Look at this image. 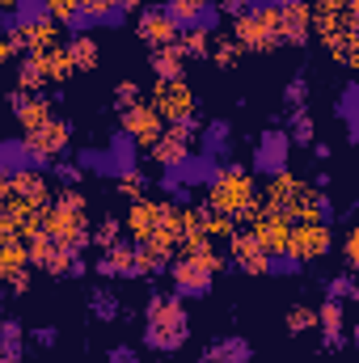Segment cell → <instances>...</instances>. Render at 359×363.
Instances as JSON below:
<instances>
[{
    "label": "cell",
    "instance_id": "6da1fadb",
    "mask_svg": "<svg viewBox=\"0 0 359 363\" xmlns=\"http://www.w3.org/2000/svg\"><path fill=\"white\" fill-rule=\"evenodd\" d=\"M207 207L220 211V216H228L237 228H250L258 220V211H263L254 174L241 161H224L216 169V178L207 182Z\"/></svg>",
    "mask_w": 359,
    "mask_h": 363
},
{
    "label": "cell",
    "instance_id": "7a4b0ae2",
    "mask_svg": "<svg viewBox=\"0 0 359 363\" xmlns=\"http://www.w3.org/2000/svg\"><path fill=\"white\" fill-rule=\"evenodd\" d=\"M190 342V317H186V300L174 291L148 287L144 300V347L157 355H178Z\"/></svg>",
    "mask_w": 359,
    "mask_h": 363
},
{
    "label": "cell",
    "instance_id": "3957f363",
    "mask_svg": "<svg viewBox=\"0 0 359 363\" xmlns=\"http://www.w3.org/2000/svg\"><path fill=\"white\" fill-rule=\"evenodd\" d=\"M43 237L60 241L72 254L89 250V199L81 194V186H60L51 194V203L43 207Z\"/></svg>",
    "mask_w": 359,
    "mask_h": 363
},
{
    "label": "cell",
    "instance_id": "277c9868",
    "mask_svg": "<svg viewBox=\"0 0 359 363\" xmlns=\"http://www.w3.org/2000/svg\"><path fill=\"white\" fill-rule=\"evenodd\" d=\"M233 38L241 43V51H275L279 47V4L254 0L250 9H241L233 17Z\"/></svg>",
    "mask_w": 359,
    "mask_h": 363
},
{
    "label": "cell",
    "instance_id": "5b68a950",
    "mask_svg": "<svg viewBox=\"0 0 359 363\" xmlns=\"http://www.w3.org/2000/svg\"><path fill=\"white\" fill-rule=\"evenodd\" d=\"M21 140H26V152H30L34 169H47V165H55L60 157L72 152V123L68 118H47L43 127L26 131Z\"/></svg>",
    "mask_w": 359,
    "mask_h": 363
},
{
    "label": "cell",
    "instance_id": "8992f818",
    "mask_svg": "<svg viewBox=\"0 0 359 363\" xmlns=\"http://www.w3.org/2000/svg\"><path fill=\"white\" fill-rule=\"evenodd\" d=\"M194 135H199V118H190V123H165L161 135H157L144 152H148V161H157L161 169H178L182 161L194 157Z\"/></svg>",
    "mask_w": 359,
    "mask_h": 363
},
{
    "label": "cell",
    "instance_id": "52a82bcc",
    "mask_svg": "<svg viewBox=\"0 0 359 363\" xmlns=\"http://www.w3.org/2000/svg\"><path fill=\"white\" fill-rule=\"evenodd\" d=\"M148 106L161 114V123H190V118H199V97L186 85V77L182 81H157L153 93H148Z\"/></svg>",
    "mask_w": 359,
    "mask_h": 363
},
{
    "label": "cell",
    "instance_id": "ba28073f",
    "mask_svg": "<svg viewBox=\"0 0 359 363\" xmlns=\"http://www.w3.org/2000/svg\"><path fill=\"white\" fill-rule=\"evenodd\" d=\"M334 254V228L321 224V220H304V224H292V237H287V258H296L300 267L304 262H321Z\"/></svg>",
    "mask_w": 359,
    "mask_h": 363
},
{
    "label": "cell",
    "instance_id": "9c48e42d",
    "mask_svg": "<svg viewBox=\"0 0 359 363\" xmlns=\"http://www.w3.org/2000/svg\"><path fill=\"white\" fill-rule=\"evenodd\" d=\"M170 283H174V296L182 300H203V296H211V279L216 271L203 262V258H186V254H174V262H170Z\"/></svg>",
    "mask_w": 359,
    "mask_h": 363
},
{
    "label": "cell",
    "instance_id": "30bf717a",
    "mask_svg": "<svg viewBox=\"0 0 359 363\" xmlns=\"http://www.w3.org/2000/svg\"><path fill=\"white\" fill-rule=\"evenodd\" d=\"M170 207H174V199H136V203H127V216H123V228H127V241H148L161 224H165V216H170Z\"/></svg>",
    "mask_w": 359,
    "mask_h": 363
},
{
    "label": "cell",
    "instance_id": "8fae6325",
    "mask_svg": "<svg viewBox=\"0 0 359 363\" xmlns=\"http://www.w3.org/2000/svg\"><path fill=\"white\" fill-rule=\"evenodd\" d=\"M178 34L182 26L165 13V4H144L136 13V38L144 47H170V43H178Z\"/></svg>",
    "mask_w": 359,
    "mask_h": 363
},
{
    "label": "cell",
    "instance_id": "7c38bea8",
    "mask_svg": "<svg viewBox=\"0 0 359 363\" xmlns=\"http://www.w3.org/2000/svg\"><path fill=\"white\" fill-rule=\"evenodd\" d=\"M287 165H292V140H287V131L283 127H267L258 135V148H254V169L263 178H275Z\"/></svg>",
    "mask_w": 359,
    "mask_h": 363
},
{
    "label": "cell",
    "instance_id": "4fadbf2b",
    "mask_svg": "<svg viewBox=\"0 0 359 363\" xmlns=\"http://www.w3.org/2000/svg\"><path fill=\"white\" fill-rule=\"evenodd\" d=\"M224 245H228V267H233V271L254 274V279L270 274V258L258 250V241H254V233H250V228H237Z\"/></svg>",
    "mask_w": 359,
    "mask_h": 363
},
{
    "label": "cell",
    "instance_id": "5bb4252c",
    "mask_svg": "<svg viewBox=\"0 0 359 363\" xmlns=\"http://www.w3.org/2000/svg\"><path fill=\"white\" fill-rule=\"evenodd\" d=\"M313 38V9L309 0L279 4V47H309Z\"/></svg>",
    "mask_w": 359,
    "mask_h": 363
},
{
    "label": "cell",
    "instance_id": "9a60e30c",
    "mask_svg": "<svg viewBox=\"0 0 359 363\" xmlns=\"http://www.w3.org/2000/svg\"><path fill=\"white\" fill-rule=\"evenodd\" d=\"M4 110L21 123V131H34V127H43L47 118H55V106H51V97H47V93L9 89V97H4Z\"/></svg>",
    "mask_w": 359,
    "mask_h": 363
},
{
    "label": "cell",
    "instance_id": "2e32d148",
    "mask_svg": "<svg viewBox=\"0 0 359 363\" xmlns=\"http://www.w3.org/2000/svg\"><path fill=\"white\" fill-rule=\"evenodd\" d=\"M26 254H30V267H38V271L55 274V279H68V271H72V250H64L60 241H51V237H30L26 241Z\"/></svg>",
    "mask_w": 359,
    "mask_h": 363
},
{
    "label": "cell",
    "instance_id": "e0dca14e",
    "mask_svg": "<svg viewBox=\"0 0 359 363\" xmlns=\"http://www.w3.org/2000/svg\"><path fill=\"white\" fill-rule=\"evenodd\" d=\"M161 127H165V123H161V114H157L148 101H136L131 110L118 114V131H123L127 140H136V148H148V144L161 135Z\"/></svg>",
    "mask_w": 359,
    "mask_h": 363
},
{
    "label": "cell",
    "instance_id": "ac0fdd59",
    "mask_svg": "<svg viewBox=\"0 0 359 363\" xmlns=\"http://www.w3.org/2000/svg\"><path fill=\"white\" fill-rule=\"evenodd\" d=\"M250 233H254V241H258V250L267 258H283L287 254V237H292V220L275 216V211H258V220L250 224Z\"/></svg>",
    "mask_w": 359,
    "mask_h": 363
},
{
    "label": "cell",
    "instance_id": "d6986e66",
    "mask_svg": "<svg viewBox=\"0 0 359 363\" xmlns=\"http://www.w3.org/2000/svg\"><path fill=\"white\" fill-rule=\"evenodd\" d=\"M93 274L97 279H136V241L118 237L110 250H101L93 262Z\"/></svg>",
    "mask_w": 359,
    "mask_h": 363
},
{
    "label": "cell",
    "instance_id": "ffe728a7",
    "mask_svg": "<svg viewBox=\"0 0 359 363\" xmlns=\"http://www.w3.org/2000/svg\"><path fill=\"white\" fill-rule=\"evenodd\" d=\"M317 330H321V342H326V351H343V342L351 338L347 330V304L343 300H321V308H317Z\"/></svg>",
    "mask_w": 359,
    "mask_h": 363
},
{
    "label": "cell",
    "instance_id": "44dd1931",
    "mask_svg": "<svg viewBox=\"0 0 359 363\" xmlns=\"http://www.w3.org/2000/svg\"><path fill=\"white\" fill-rule=\"evenodd\" d=\"M9 194L13 199H21V203H30V207H47L51 203V182L43 169H17V174H9Z\"/></svg>",
    "mask_w": 359,
    "mask_h": 363
},
{
    "label": "cell",
    "instance_id": "7402d4cb",
    "mask_svg": "<svg viewBox=\"0 0 359 363\" xmlns=\"http://www.w3.org/2000/svg\"><path fill=\"white\" fill-rule=\"evenodd\" d=\"M250 359H254L250 338H241V334H224V338H211V342L199 351V359L194 363H250Z\"/></svg>",
    "mask_w": 359,
    "mask_h": 363
},
{
    "label": "cell",
    "instance_id": "603a6c76",
    "mask_svg": "<svg viewBox=\"0 0 359 363\" xmlns=\"http://www.w3.org/2000/svg\"><path fill=\"white\" fill-rule=\"evenodd\" d=\"M194 144H199V157H207L216 165L228 161V152H233V127H228V118H211Z\"/></svg>",
    "mask_w": 359,
    "mask_h": 363
},
{
    "label": "cell",
    "instance_id": "cb8c5ba5",
    "mask_svg": "<svg viewBox=\"0 0 359 363\" xmlns=\"http://www.w3.org/2000/svg\"><path fill=\"white\" fill-rule=\"evenodd\" d=\"M148 68H153L157 81H182V77H186V60H182L178 43H170V47H148Z\"/></svg>",
    "mask_w": 359,
    "mask_h": 363
},
{
    "label": "cell",
    "instance_id": "d4e9b609",
    "mask_svg": "<svg viewBox=\"0 0 359 363\" xmlns=\"http://www.w3.org/2000/svg\"><path fill=\"white\" fill-rule=\"evenodd\" d=\"M85 304H89V317H97L101 325H114L118 321V308H123V300H118V291L110 283H93Z\"/></svg>",
    "mask_w": 359,
    "mask_h": 363
},
{
    "label": "cell",
    "instance_id": "484cf974",
    "mask_svg": "<svg viewBox=\"0 0 359 363\" xmlns=\"http://www.w3.org/2000/svg\"><path fill=\"white\" fill-rule=\"evenodd\" d=\"M64 47H68V55H72V68H77V72H97V64H101V43L93 38L89 30L72 34Z\"/></svg>",
    "mask_w": 359,
    "mask_h": 363
},
{
    "label": "cell",
    "instance_id": "4316f807",
    "mask_svg": "<svg viewBox=\"0 0 359 363\" xmlns=\"http://www.w3.org/2000/svg\"><path fill=\"white\" fill-rule=\"evenodd\" d=\"M106 157H110V169H114V178L140 165V148H136V140H127L123 131H114V135H110V144H106Z\"/></svg>",
    "mask_w": 359,
    "mask_h": 363
},
{
    "label": "cell",
    "instance_id": "83f0119b",
    "mask_svg": "<svg viewBox=\"0 0 359 363\" xmlns=\"http://www.w3.org/2000/svg\"><path fill=\"white\" fill-rule=\"evenodd\" d=\"M47 72H43V60L30 51V55H17V85L13 89H21V93H47Z\"/></svg>",
    "mask_w": 359,
    "mask_h": 363
},
{
    "label": "cell",
    "instance_id": "f1b7e54d",
    "mask_svg": "<svg viewBox=\"0 0 359 363\" xmlns=\"http://www.w3.org/2000/svg\"><path fill=\"white\" fill-rule=\"evenodd\" d=\"M30 271L26 241H0V283H13L17 274Z\"/></svg>",
    "mask_w": 359,
    "mask_h": 363
},
{
    "label": "cell",
    "instance_id": "f546056e",
    "mask_svg": "<svg viewBox=\"0 0 359 363\" xmlns=\"http://www.w3.org/2000/svg\"><path fill=\"white\" fill-rule=\"evenodd\" d=\"M38 60H43L47 81H55V85H64V81H72V77H77L72 55H68V47H64V43H60V47H51V51H38Z\"/></svg>",
    "mask_w": 359,
    "mask_h": 363
},
{
    "label": "cell",
    "instance_id": "4dcf8cb0",
    "mask_svg": "<svg viewBox=\"0 0 359 363\" xmlns=\"http://www.w3.org/2000/svg\"><path fill=\"white\" fill-rule=\"evenodd\" d=\"M81 13L89 17V26H123L127 9L118 0H81Z\"/></svg>",
    "mask_w": 359,
    "mask_h": 363
},
{
    "label": "cell",
    "instance_id": "1f68e13d",
    "mask_svg": "<svg viewBox=\"0 0 359 363\" xmlns=\"http://www.w3.org/2000/svg\"><path fill=\"white\" fill-rule=\"evenodd\" d=\"M178 51H182V60H207V51H211V30L186 26L178 34Z\"/></svg>",
    "mask_w": 359,
    "mask_h": 363
},
{
    "label": "cell",
    "instance_id": "d6a6232c",
    "mask_svg": "<svg viewBox=\"0 0 359 363\" xmlns=\"http://www.w3.org/2000/svg\"><path fill=\"white\" fill-rule=\"evenodd\" d=\"M241 43L233 38V34H211V51H207V60L216 64V68H237L241 64Z\"/></svg>",
    "mask_w": 359,
    "mask_h": 363
},
{
    "label": "cell",
    "instance_id": "836d02e7",
    "mask_svg": "<svg viewBox=\"0 0 359 363\" xmlns=\"http://www.w3.org/2000/svg\"><path fill=\"white\" fill-rule=\"evenodd\" d=\"M123 237V216H101L97 224H89V245L93 250H110Z\"/></svg>",
    "mask_w": 359,
    "mask_h": 363
},
{
    "label": "cell",
    "instance_id": "e575fe53",
    "mask_svg": "<svg viewBox=\"0 0 359 363\" xmlns=\"http://www.w3.org/2000/svg\"><path fill=\"white\" fill-rule=\"evenodd\" d=\"M21 347H26V330L17 317H0V355L9 359H21Z\"/></svg>",
    "mask_w": 359,
    "mask_h": 363
},
{
    "label": "cell",
    "instance_id": "d590c367",
    "mask_svg": "<svg viewBox=\"0 0 359 363\" xmlns=\"http://www.w3.org/2000/svg\"><path fill=\"white\" fill-rule=\"evenodd\" d=\"M148 174L136 165V169H127V174H118V182H114V190L127 199V203H136V199H148Z\"/></svg>",
    "mask_w": 359,
    "mask_h": 363
},
{
    "label": "cell",
    "instance_id": "8d00e7d4",
    "mask_svg": "<svg viewBox=\"0 0 359 363\" xmlns=\"http://www.w3.org/2000/svg\"><path fill=\"white\" fill-rule=\"evenodd\" d=\"M203 9H207V0H165V13L178 21L182 30H186V26H199Z\"/></svg>",
    "mask_w": 359,
    "mask_h": 363
},
{
    "label": "cell",
    "instance_id": "74e56055",
    "mask_svg": "<svg viewBox=\"0 0 359 363\" xmlns=\"http://www.w3.org/2000/svg\"><path fill=\"white\" fill-rule=\"evenodd\" d=\"M283 106H287V110H309V72H304V68L283 85Z\"/></svg>",
    "mask_w": 359,
    "mask_h": 363
},
{
    "label": "cell",
    "instance_id": "f35d334b",
    "mask_svg": "<svg viewBox=\"0 0 359 363\" xmlns=\"http://www.w3.org/2000/svg\"><path fill=\"white\" fill-rule=\"evenodd\" d=\"M287 140L292 144H313V114L309 110H292V118H287Z\"/></svg>",
    "mask_w": 359,
    "mask_h": 363
},
{
    "label": "cell",
    "instance_id": "ab89813d",
    "mask_svg": "<svg viewBox=\"0 0 359 363\" xmlns=\"http://www.w3.org/2000/svg\"><path fill=\"white\" fill-rule=\"evenodd\" d=\"M321 287H326V296H330V300H343V304L359 296V287H355V279H351V271L334 274V279H321Z\"/></svg>",
    "mask_w": 359,
    "mask_h": 363
},
{
    "label": "cell",
    "instance_id": "60d3db41",
    "mask_svg": "<svg viewBox=\"0 0 359 363\" xmlns=\"http://www.w3.org/2000/svg\"><path fill=\"white\" fill-rule=\"evenodd\" d=\"M309 330H317V308L292 304V308H287V334H309Z\"/></svg>",
    "mask_w": 359,
    "mask_h": 363
},
{
    "label": "cell",
    "instance_id": "b9f144b4",
    "mask_svg": "<svg viewBox=\"0 0 359 363\" xmlns=\"http://www.w3.org/2000/svg\"><path fill=\"white\" fill-rule=\"evenodd\" d=\"M136 101H144V93H140V85H136V81H118V85L110 89V106H114L118 114H123V110H131Z\"/></svg>",
    "mask_w": 359,
    "mask_h": 363
},
{
    "label": "cell",
    "instance_id": "7bdbcfd3",
    "mask_svg": "<svg viewBox=\"0 0 359 363\" xmlns=\"http://www.w3.org/2000/svg\"><path fill=\"white\" fill-rule=\"evenodd\" d=\"M43 13L51 17V21H60V26H68L77 13H81V0H43Z\"/></svg>",
    "mask_w": 359,
    "mask_h": 363
},
{
    "label": "cell",
    "instance_id": "ee69618b",
    "mask_svg": "<svg viewBox=\"0 0 359 363\" xmlns=\"http://www.w3.org/2000/svg\"><path fill=\"white\" fill-rule=\"evenodd\" d=\"M51 174L64 182V186H81V182H85V169H81L77 161H64V157H60V161L51 165Z\"/></svg>",
    "mask_w": 359,
    "mask_h": 363
},
{
    "label": "cell",
    "instance_id": "f6af8a7d",
    "mask_svg": "<svg viewBox=\"0 0 359 363\" xmlns=\"http://www.w3.org/2000/svg\"><path fill=\"white\" fill-rule=\"evenodd\" d=\"M343 258H347V271L359 267V233L347 224V237H343Z\"/></svg>",
    "mask_w": 359,
    "mask_h": 363
},
{
    "label": "cell",
    "instance_id": "bcb514c9",
    "mask_svg": "<svg viewBox=\"0 0 359 363\" xmlns=\"http://www.w3.org/2000/svg\"><path fill=\"white\" fill-rule=\"evenodd\" d=\"M30 342L43 347V351H51V347L60 342V330H55V325H38V330H30Z\"/></svg>",
    "mask_w": 359,
    "mask_h": 363
},
{
    "label": "cell",
    "instance_id": "7dc6e473",
    "mask_svg": "<svg viewBox=\"0 0 359 363\" xmlns=\"http://www.w3.org/2000/svg\"><path fill=\"white\" fill-rule=\"evenodd\" d=\"M106 359L110 363H140V351H136L131 342H114V347L106 351Z\"/></svg>",
    "mask_w": 359,
    "mask_h": 363
},
{
    "label": "cell",
    "instance_id": "c3c4849f",
    "mask_svg": "<svg viewBox=\"0 0 359 363\" xmlns=\"http://www.w3.org/2000/svg\"><path fill=\"white\" fill-rule=\"evenodd\" d=\"M254 0H216V9H220V17H237L241 9H250Z\"/></svg>",
    "mask_w": 359,
    "mask_h": 363
},
{
    "label": "cell",
    "instance_id": "681fc988",
    "mask_svg": "<svg viewBox=\"0 0 359 363\" xmlns=\"http://www.w3.org/2000/svg\"><path fill=\"white\" fill-rule=\"evenodd\" d=\"M309 148H313V157H317V161H330V152H334V148H330V140H313Z\"/></svg>",
    "mask_w": 359,
    "mask_h": 363
},
{
    "label": "cell",
    "instance_id": "f907efd6",
    "mask_svg": "<svg viewBox=\"0 0 359 363\" xmlns=\"http://www.w3.org/2000/svg\"><path fill=\"white\" fill-rule=\"evenodd\" d=\"M9 60H13V47H9V38H4V34H0V68H4V64H9Z\"/></svg>",
    "mask_w": 359,
    "mask_h": 363
},
{
    "label": "cell",
    "instance_id": "816d5d0a",
    "mask_svg": "<svg viewBox=\"0 0 359 363\" xmlns=\"http://www.w3.org/2000/svg\"><path fill=\"white\" fill-rule=\"evenodd\" d=\"M123 9H144V4H157V0H118Z\"/></svg>",
    "mask_w": 359,
    "mask_h": 363
},
{
    "label": "cell",
    "instance_id": "f5cc1de1",
    "mask_svg": "<svg viewBox=\"0 0 359 363\" xmlns=\"http://www.w3.org/2000/svg\"><path fill=\"white\" fill-rule=\"evenodd\" d=\"M9 199V174H0V203Z\"/></svg>",
    "mask_w": 359,
    "mask_h": 363
},
{
    "label": "cell",
    "instance_id": "db71d44e",
    "mask_svg": "<svg viewBox=\"0 0 359 363\" xmlns=\"http://www.w3.org/2000/svg\"><path fill=\"white\" fill-rule=\"evenodd\" d=\"M17 4H21V0H0V13H13Z\"/></svg>",
    "mask_w": 359,
    "mask_h": 363
},
{
    "label": "cell",
    "instance_id": "11a10c76",
    "mask_svg": "<svg viewBox=\"0 0 359 363\" xmlns=\"http://www.w3.org/2000/svg\"><path fill=\"white\" fill-rule=\"evenodd\" d=\"M153 363H178V359H174V355H157Z\"/></svg>",
    "mask_w": 359,
    "mask_h": 363
},
{
    "label": "cell",
    "instance_id": "9f6ffc18",
    "mask_svg": "<svg viewBox=\"0 0 359 363\" xmlns=\"http://www.w3.org/2000/svg\"><path fill=\"white\" fill-rule=\"evenodd\" d=\"M0 363H17V359H9V355H0Z\"/></svg>",
    "mask_w": 359,
    "mask_h": 363
},
{
    "label": "cell",
    "instance_id": "6f0895ef",
    "mask_svg": "<svg viewBox=\"0 0 359 363\" xmlns=\"http://www.w3.org/2000/svg\"><path fill=\"white\" fill-rule=\"evenodd\" d=\"M270 4H287V0H270Z\"/></svg>",
    "mask_w": 359,
    "mask_h": 363
},
{
    "label": "cell",
    "instance_id": "680465c9",
    "mask_svg": "<svg viewBox=\"0 0 359 363\" xmlns=\"http://www.w3.org/2000/svg\"><path fill=\"white\" fill-rule=\"evenodd\" d=\"M0 110H4V101H0Z\"/></svg>",
    "mask_w": 359,
    "mask_h": 363
}]
</instances>
